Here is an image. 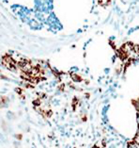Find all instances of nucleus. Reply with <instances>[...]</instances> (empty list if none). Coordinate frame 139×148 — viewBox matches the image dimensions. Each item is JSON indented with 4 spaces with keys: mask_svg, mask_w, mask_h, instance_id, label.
I'll use <instances>...</instances> for the list:
<instances>
[{
    "mask_svg": "<svg viewBox=\"0 0 139 148\" xmlns=\"http://www.w3.org/2000/svg\"><path fill=\"white\" fill-rule=\"evenodd\" d=\"M2 62H3V64H4V65H5L7 68H9V70H14V68H15V63H14L13 60H12L9 56H5V57H3Z\"/></svg>",
    "mask_w": 139,
    "mask_h": 148,
    "instance_id": "obj_1",
    "label": "nucleus"
}]
</instances>
